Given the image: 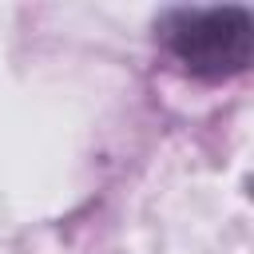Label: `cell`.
Masks as SVG:
<instances>
[{"mask_svg":"<svg viewBox=\"0 0 254 254\" xmlns=\"http://www.w3.org/2000/svg\"><path fill=\"white\" fill-rule=\"evenodd\" d=\"M159 40L167 52L202 79H226L250 67L254 56V20L238 4L214 8H171L159 20Z\"/></svg>","mask_w":254,"mask_h":254,"instance_id":"1","label":"cell"}]
</instances>
